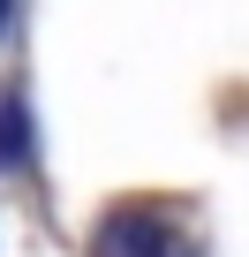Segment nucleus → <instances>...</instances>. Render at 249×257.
<instances>
[{
	"mask_svg": "<svg viewBox=\"0 0 249 257\" xmlns=\"http://www.w3.org/2000/svg\"><path fill=\"white\" fill-rule=\"evenodd\" d=\"M23 152H31V113H23L16 98H8V106H0V159H8V167H16Z\"/></svg>",
	"mask_w": 249,
	"mask_h": 257,
	"instance_id": "nucleus-2",
	"label": "nucleus"
},
{
	"mask_svg": "<svg viewBox=\"0 0 249 257\" xmlns=\"http://www.w3.org/2000/svg\"><path fill=\"white\" fill-rule=\"evenodd\" d=\"M0 31H8V0H0Z\"/></svg>",
	"mask_w": 249,
	"mask_h": 257,
	"instance_id": "nucleus-3",
	"label": "nucleus"
},
{
	"mask_svg": "<svg viewBox=\"0 0 249 257\" xmlns=\"http://www.w3.org/2000/svg\"><path fill=\"white\" fill-rule=\"evenodd\" d=\"M91 257H196V249L181 242V227H174L166 212L129 204V212H113V219L98 227V249H91Z\"/></svg>",
	"mask_w": 249,
	"mask_h": 257,
	"instance_id": "nucleus-1",
	"label": "nucleus"
}]
</instances>
